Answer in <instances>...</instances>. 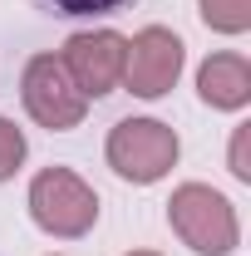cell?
Wrapping results in <instances>:
<instances>
[{
    "label": "cell",
    "instance_id": "obj_1",
    "mask_svg": "<svg viewBox=\"0 0 251 256\" xmlns=\"http://www.w3.org/2000/svg\"><path fill=\"white\" fill-rule=\"evenodd\" d=\"M168 222L197 256H226V252H236V236H242L232 202L222 192H212L207 182H188V188L172 192Z\"/></svg>",
    "mask_w": 251,
    "mask_h": 256
},
{
    "label": "cell",
    "instance_id": "obj_2",
    "mask_svg": "<svg viewBox=\"0 0 251 256\" xmlns=\"http://www.w3.org/2000/svg\"><path fill=\"white\" fill-rule=\"evenodd\" d=\"M30 217L50 236H84L98 222V192L69 168H44L30 182Z\"/></svg>",
    "mask_w": 251,
    "mask_h": 256
},
{
    "label": "cell",
    "instance_id": "obj_3",
    "mask_svg": "<svg viewBox=\"0 0 251 256\" xmlns=\"http://www.w3.org/2000/svg\"><path fill=\"white\" fill-rule=\"evenodd\" d=\"M178 162V133L158 118H124L108 133V168L128 182H158Z\"/></svg>",
    "mask_w": 251,
    "mask_h": 256
},
{
    "label": "cell",
    "instance_id": "obj_4",
    "mask_svg": "<svg viewBox=\"0 0 251 256\" xmlns=\"http://www.w3.org/2000/svg\"><path fill=\"white\" fill-rule=\"evenodd\" d=\"M20 98L30 108V118L50 133H69V128L84 124V108L89 98L74 89V79L64 74L60 54H34L25 64V79H20Z\"/></svg>",
    "mask_w": 251,
    "mask_h": 256
},
{
    "label": "cell",
    "instance_id": "obj_5",
    "mask_svg": "<svg viewBox=\"0 0 251 256\" xmlns=\"http://www.w3.org/2000/svg\"><path fill=\"white\" fill-rule=\"evenodd\" d=\"M124 60H128V40L114 30H84L74 34L69 44H64V74L74 79V89L84 98H104L118 89V79H124Z\"/></svg>",
    "mask_w": 251,
    "mask_h": 256
},
{
    "label": "cell",
    "instance_id": "obj_6",
    "mask_svg": "<svg viewBox=\"0 0 251 256\" xmlns=\"http://www.w3.org/2000/svg\"><path fill=\"white\" fill-rule=\"evenodd\" d=\"M182 74V40L162 25H148L143 34L128 40V60H124V84L138 98H162Z\"/></svg>",
    "mask_w": 251,
    "mask_h": 256
},
{
    "label": "cell",
    "instance_id": "obj_7",
    "mask_svg": "<svg viewBox=\"0 0 251 256\" xmlns=\"http://www.w3.org/2000/svg\"><path fill=\"white\" fill-rule=\"evenodd\" d=\"M197 94L212 108H242L251 98V64L242 54H212L197 74Z\"/></svg>",
    "mask_w": 251,
    "mask_h": 256
},
{
    "label": "cell",
    "instance_id": "obj_8",
    "mask_svg": "<svg viewBox=\"0 0 251 256\" xmlns=\"http://www.w3.org/2000/svg\"><path fill=\"white\" fill-rule=\"evenodd\" d=\"M34 10L54 15V20H94V15H114L133 0H30Z\"/></svg>",
    "mask_w": 251,
    "mask_h": 256
},
{
    "label": "cell",
    "instance_id": "obj_9",
    "mask_svg": "<svg viewBox=\"0 0 251 256\" xmlns=\"http://www.w3.org/2000/svg\"><path fill=\"white\" fill-rule=\"evenodd\" d=\"M202 5V20L222 34H242L251 25V0H197Z\"/></svg>",
    "mask_w": 251,
    "mask_h": 256
},
{
    "label": "cell",
    "instance_id": "obj_10",
    "mask_svg": "<svg viewBox=\"0 0 251 256\" xmlns=\"http://www.w3.org/2000/svg\"><path fill=\"white\" fill-rule=\"evenodd\" d=\"M20 162H25V133L10 124V118H0V182L10 172H20Z\"/></svg>",
    "mask_w": 251,
    "mask_h": 256
},
{
    "label": "cell",
    "instance_id": "obj_11",
    "mask_svg": "<svg viewBox=\"0 0 251 256\" xmlns=\"http://www.w3.org/2000/svg\"><path fill=\"white\" fill-rule=\"evenodd\" d=\"M246 128H236V138H232V172L242 178V182H251V162H246Z\"/></svg>",
    "mask_w": 251,
    "mask_h": 256
},
{
    "label": "cell",
    "instance_id": "obj_12",
    "mask_svg": "<svg viewBox=\"0 0 251 256\" xmlns=\"http://www.w3.org/2000/svg\"><path fill=\"white\" fill-rule=\"evenodd\" d=\"M128 256H158V252H128Z\"/></svg>",
    "mask_w": 251,
    "mask_h": 256
}]
</instances>
